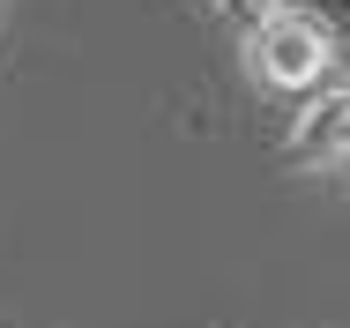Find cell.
<instances>
[{
	"label": "cell",
	"instance_id": "1",
	"mask_svg": "<svg viewBox=\"0 0 350 328\" xmlns=\"http://www.w3.org/2000/svg\"><path fill=\"white\" fill-rule=\"evenodd\" d=\"M246 67H254V82L261 90H276V97H321L343 60H336V38L291 0V8H269L261 23H246Z\"/></svg>",
	"mask_w": 350,
	"mask_h": 328
},
{
	"label": "cell",
	"instance_id": "2",
	"mask_svg": "<svg viewBox=\"0 0 350 328\" xmlns=\"http://www.w3.org/2000/svg\"><path fill=\"white\" fill-rule=\"evenodd\" d=\"M283 164L291 172H350V82H328L321 97L298 105V120L283 134Z\"/></svg>",
	"mask_w": 350,
	"mask_h": 328
},
{
	"label": "cell",
	"instance_id": "3",
	"mask_svg": "<svg viewBox=\"0 0 350 328\" xmlns=\"http://www.w3.org/2000/svg\"><path fill=\"white\" fill-rule=\"evenodd\" d=\"M328 38H336V60H343V82H350V0H298Z\"/></svg>",
	"mask_w": 350,
	"mask_h": 328
},
{
	"label": "cell",
	"instance_id": "4",
	"mask_svg": "<svg viewBox=\"0 0 350 328\" xmlns=\"http://www.w3.org/2000/svg\"><path fill=\"white\" fill-rule=\"evenodd\" d=\"M194 8H209V15H224V23L246 30V23H261L269 8H291V0H194Z\"/></svg>",
	"mask_w": 350,
	"mask_h": 328
},
{
	"label": "cell",
	"instance_id": "5",
	"mask_svg": "<svg viewBox=\"0 0 350 328\" xmlns=\"http://www.w3.org/2000/svg\"><path fill=\"white\" fill-rule=\"evenodd\" d=\"M0 15H8V0H0Z\"/></svg>",
	"mask_w": 350,
	"mask_h": 328
}]
</instances>
